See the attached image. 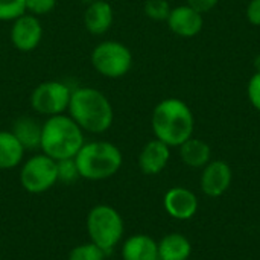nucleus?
<instances>
[{"mask_svg":"<svg viewBox=\"0 0 260 260\" xmlns=\"http://www.w3.org/2000/svg\"><path fill=\"white\" fill-rule=\"evenodd\" d=\"M67 113L84 133L91 134L108 131L114 120V110L110 99L93 87H78L72 90Z\"/></svg>","mask_w":260,"mask_h":260,"instance_id":"obj_1","label":"nucleus"},{"mask_svg":"<svg viewBox=\"0 0 260 260\" xmlns=\"http://www.w3.org/2000/svg\"><path fill=\"white\" fill-rule=\"evenodd\" d=\"M151 126L155 139L168 146H181L193 134L195 119L189 105L178 98H166L152 111Z\"/></svg>","mask_w":260,"mask_h":260,"instance_id":"obj_2","label":"nucleus"},{"mask_svg":"<svg viewBox=\"0 0 260 260\" xmlns=\"http://www.w3.org/2000/svg\"><path fill=\"white\" fill-rule=\"evenodd\" d=\"M84 143V131L69 114L47 117L43 123L40 149L55 161L75 158Z\"/></svg>","mask_w":260,"mask_h":260,"instance_id":"obj_3","label":"nucleus"},{"mask_svg":"<svg viewBox=\"0 0 260 260\" xmlns=\"http://www.w3.org/2000/svg\"><path fill=\"white\" fill-rule=\"evenodd\" d=\"M81 178L90 181H101L116 175L123 163L120 149L104 140L84 143L75 157Z\"/></svg>","mask_w":260,"mask_h":260,"instance_id":"obj_4","label":"nucleus"},{"mask_svg":"<svg viewBox=\"0 0 260 260\" xmlns=\"http://www.w3.org/2000/svg\"><path fill=\"white\" fill-rule=\"evenodd\" d=\"M123 219L120 213L107 204L93 207L87 216V232L90 241L102 248L107 254L111 253L123 238Z\"/></svg>","mask_w":260,"mask_h":260,"instance_id":"obj_5","label":"nucleus"},{"mask_svg":"<svg viewBox=\"0 0 260 260\" xmlns=\"http://www.w3.org/2000/svg\"><path fill=\"white\" fill-rule=\"evenodd\" d=\"M93 69L104 78L119 79L133 67V53L120 41L105 40L94 46L90 56Z\"/></svg>","mask_w":260,"mask_h":260,"instance_id":"obj_6","label":"nucleus"},{"mask_svg":"<svg viewBox=\"0 0 260 260\" xmlns=\"http://www.w3.org/2000/svg\"><path fill=\"white\" fill-rule=\"evenodd\" d=\"M20 183L29 193H44L58 183L56 161L46 154L27 158L20 171Z\"/></svg>","mask_w":260,"mask_h":260,"instance_id":"obj_7","label":"nucleus"},{"mask_svg":"<svg viewBox=\"0 0 260 260\" xmlns=\"http://www.w3.org/2000/svg\"><path fill=\"white\" fill-rule=\"evenodd\" d=\"M72 88L61 81H44L30 93V107L35 113L52 117L69 110Z\"/></svg>","mask_w":260,"mask_h":260,"instance_id":"obj_8","label":"nucleus"},{"mask_svg":"<svg viewBox=\"0 0 260 260\" xmlns=\"http://www.w3.org/2000/svg\"><path fill=\"white\" fill-rule=\"evenodd\" d=\"M11 43L20 52L35 50L43 40V26L40 18L32 14H23L15 18L11 26Z\"/></svg>","mask_w":260,"mask_h":260,"instance_id":"obj_9","label":"nucleus"},{"mask_svg":"<svg viewBox=\"0 0 260 260\" xmlns=\"http://www.w3.org/2000/svg\"><path fill=\"white\" fill-rule=\"evenodd\" d=\"M233 180L232 168L224 160H210L204 168L201 174V190L210 197L218 198L224 195Z\"/></svg>","mask_w":260,"mask_h":260,"instance_id":"obj_10","label":"nucleus"},{"mask_svg":"<svg viewBox=\"0 0 260 260\" xmlns=\"http://www.w3.org/2000/svg\"><path fill=\"white\" fill-rule=\"evenodd\" d=\"M166 21H168L169 29L181 38L197 37L201 32L203 24H204L203 14L190 8L189 5L172 8Z\"/></svg>","mask_w":260,"mask_h":260,"instance_id":"obj_11","label":"nucleus"},{"mask_svg":"<svg viewBox=\"0 0 260 260\" xmlns=\"http://www.w3.org/2000/svg\"><path fill=\"white\" fill-rule=\"evenodd\" d=\"M163 204L168 215L178 221H187L198 212V198L186 187L169 189L165 195Z\"/></svg>","mask_w":260,"mask_h":260,"instance_id":"obj_12","label":"nucleus"},{"mask_svg":"<svg viewBox=\"0 0 260 260\" xmlns=\"http://www.w3.org/2000/svg\"><path fill=\"white\" fill-rule=\"evenodd\" d=\"M171 146L163 143L158 139L148 142L139 155V168L145 175L160 174L169 163Z\"/></svg>","mask_w":260,"mask_h":260,"instance_id":"obj_13","label":"nucleus"},{"mask_svg":"<svg viewBox=\"0 0 260 260\" xmlns=\"http://www.w3.org/2000/svg\"><path fill=\"white\" fill-rule=\"evenodd\" d=\"M114 20L113 6L108 0H93L84 12V26L91 35L107 34Z\"/></svg>","mask_w":260,"mask_h":260,"instance_id":"obj_14","label":"nucleus"},{"mask_svg":"<svg viewBox=\"0 0 260 260\" xmlns=\"http://www.w3.org/2000/svg\"><path fill=\"white\" fill-rule=\"evenodd\" d=\"M123 260H160L158 259V242L148 235L129 236L122 245Z\"/></svg>","mask_w":260,"mask_h":260,"instance_id":"obj_15","label":"nucleus"},{"mask_svg":"<svg viewBox=\"0 0 260 260\" xmlns=\"http://www.w3.org/2000/svg\"><path fill=\"white\" fill-rule=\"evenodd\" d=\"M41 129H43V123H40L37 119L30 116H21L15 119V122L12 123L11 133L17 137V140L21 143V146L26 151H34L40 148Z\"/></svg>","mask_w":260,"mask_h":260,"instance_id":"obj_16","label":"nucleus"},{"mask_svg":"<svg viewBox=\"0 0 260 260\" xmlns=\"http://www.w3.org/2000/svg\"><path fill=\"white\" fill-rule=\"evenodd\" d=\"M190 254L192 245L181 233H169L158 242L160 260H189Z\"/></svg>","mask_w":260,"mask_h":260,"instance_id":"obj_17","label":"nucleus"},{"mask_svg":"<svg viewBox=\"0 0 260 260\" xmlns=\"http://www.w3.org/2000/svg\"><path fill=\"white\" fill-rule=\"evenodd\" d=\"M178 148L183 163L189 168L201 169L212 160V149L204 140L190 137Z\"/></svg>","mask_w":260,"mask_h":260,"instance_id":"obj_18","label":"nucleus"},{"mask_svg":"<svg viewBox=\"0 0 260 260\" xmlns=\"http://www.w3.org/2000/svg\"><path fill=\"white\" fill-rule=\"evenodd\" d=\"M24 148L11 131H0V169L17 168L24 157Z\"/></svg>","mask_w":260,"mask_h":260,"instance_id":"obj_19","label":"nucleus"},{"mask_svg":"<svg viewBox=\"0 0 260 260\" xmlns=\"http://www.w3.org/2000/svg\"><path fill=\"white\" fill-rule=\"evenodd\" d=\"M105 256L107 253L90 241L75 247L69 254V260H105Z\"/></svg>","mask_w":260,"mask_h":260,"instance_id":"obj_20","label":"nucleus"},{"mask_svg":"<svg viewBox=\"0 0 260 260\" xmlns=\"http://www.w3.org/2000/svg\"><path fill=\"white\" fill-rule=\"evenodd\" d=\"M26 14V0H0V21H14Z\"/></svg>","mask_w":260,"mask_h":260,"instance_id":"obj_21","label":"nucleus"},{"mask_svg":"<svg viewBox=\"0 0 260 260\" xmlns=\"http://www.w3.org/2000/svg\"><path fill=\"white\" fill-rule=\"evenodd\" d=\"M171 6L166 0H148L145 3V14L155 21H165L168 20L171 14Z\"/></svg>","mask_w":260,"mask_h":260,"instance_id":"obj_22","label":"nucleus"},{"mask_svg":"<svg viewBox=\"0 0 260 260\" xmlns=\"http://www.w3.org/2000/svg\"><path fill=\"white\" fill-rule=\"evenodd\" d=\"M56 168H58V181L69 184V183H75L78 178H81L75 158L59 160V161H56Z\"/></svg>","mask_w":260,"mask_h":260,"instance_id":"obj_23","label":"nucleus"},{"mask_svg":"<svg viewBox=\"0 0 260 260\" xmlns=\"http://www.w3.org/2000/svg\"><path fill=\"white\" fill-rule=\"evenodd\" d=\"M56 6V0H26V12L35 17L50 14Z\"/></svg>","mask_w":260,"mask_h":260,"instance_id":"obj_24","label":"nucleus"},{"mask_svg":"<svg viewBox=\"0 0 260 260\" xmlns=\"http://www.w3.org/2000/svg\"><path fill=\"white\" fill-rule=\"evenodd\" d=\"M247 94L250 99V104L260 111V72H256L250 81H248V87H247Z\"/></svg>","mask_w":260,"mask_h":260,"instance_id":"obj_25","label":"nucleus"},{"mask_svg":"<svg viewBox=\"0 0 260 260\" xmlns=\"http://www.w3.org/2000/svg\"><path fill=\"white\" fill-rule=\"evenodd\" d=\"M247 20L254 26H260V0H250L247 6Z\"/></svg>","mask_w":260,"mask_h":260,"instance_id":"obj_26","label":"nucleus"},{"mask_svg":"<svg viewBox=\"0 0 260 260\" xmlns=\"http://www.w3.org/2000/svg\"><path fill=\"white\" fill-rule=\"evenodd\" d=\"M218 2L219 0H187V5L203 14V12H209L210 9H213L218 5Z\"/></svg>","mask_w":260,"mask_h":260,"instance_id":"obj_27","label":"nucleus"},{"mask_svg":"<svg viewBox=\"0 0 260 260\" xmlns=\"http://www.w3.org/2000/svg\"><path fill=\"white\" fill-rule=\"evenodd\" d=\"M254 69H256V72H260V53L254 58Z\"/></svg>","mask_w":260,"mask_h":260,"instance_id":"obj_28","label":"nucleus"}]
</instances>
